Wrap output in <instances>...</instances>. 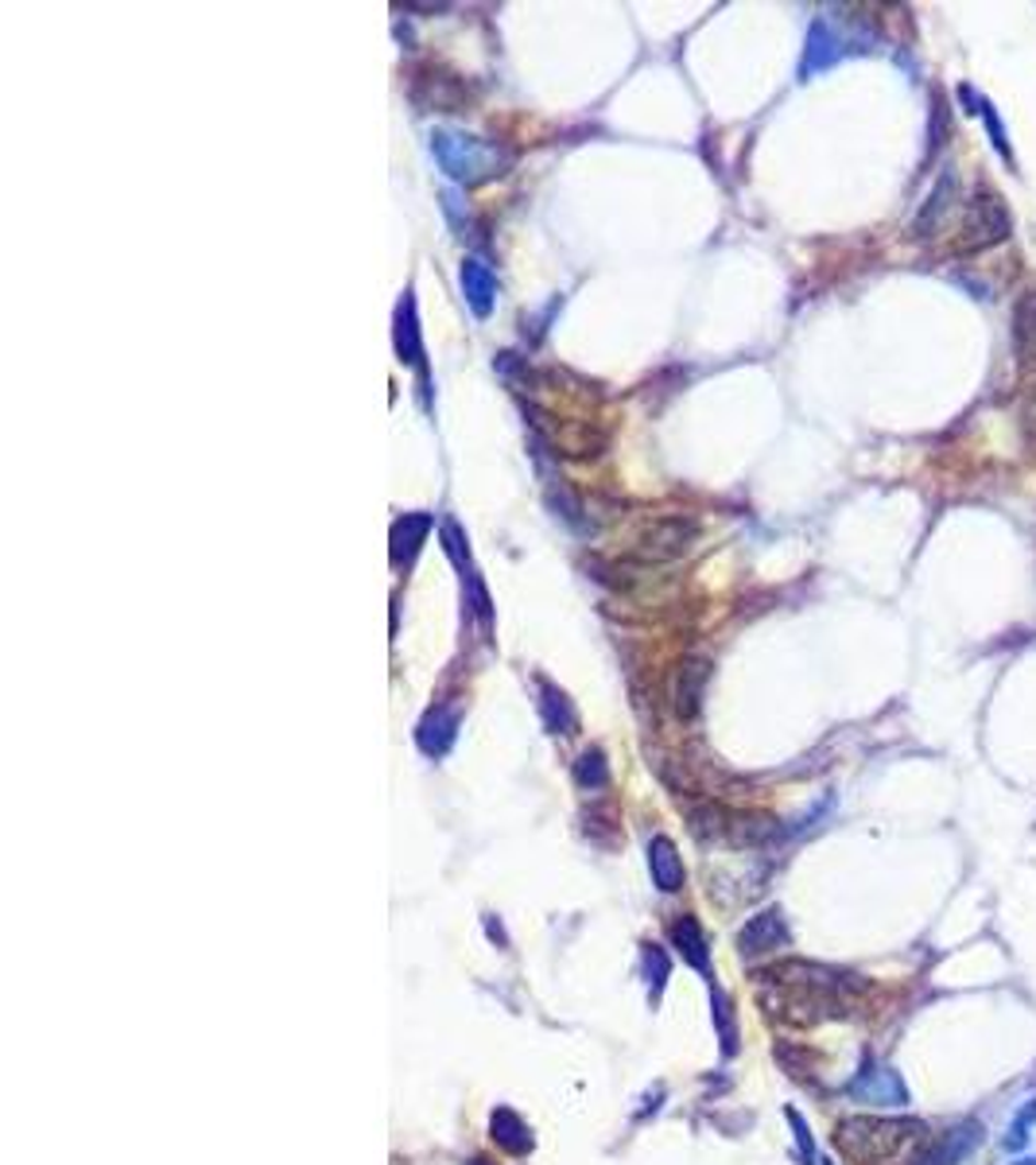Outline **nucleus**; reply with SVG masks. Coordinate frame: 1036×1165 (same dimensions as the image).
Returning a JSON list of instances; mask_svg holds the SVG:
<instances>
[{"label": "nucleus", "instance_id": "9b49d317", "mask_svg": "<svg viewBox=\"0 0 1036 1165\" xmlns=\"http://www.w3.org/2000/svg\"><path fill=\"white\" fill-rule=\"evenodd\" d=\"M462 295H466L470 311H474L477 320H485L489 311H494V300H497V277L489 272V265L477 257H466L462 260Z\"/></svg>", "mask_w": 1036, "mask_h": 1165}, {"label": "nucleus", "instance_id": "1a4fd4ad", "mask_svg": "<svg viewBox=\"0 0 1036 1165\" xmlns=\"http://www.w3.org/2000/svg\"><path fill=\"white\" fill-rule=\"evenodd\" d=\"M454 738H459V707H431L416 727V747L427 758H443L454 747Z\"/></svg>", "mask_w": 1036, "mask_h": 1165}, {"label": "nucleus", "instance_id": "f257e3e1", "mask_svg": "<svg viewBox=\"0 0 1036 1165\" xmlns=\"http://www.w3.org/2000/svg\"><path fill=\"white\" fill-rule=\"evenodd\" d=\"M431 152L439 168L454 179V183H485V179H497L513 168V152L502 144H489L482 136L454 133V128H435L431 133Z\"/></svg>", "mask_w": 1036, "mask_h": 1165}, {"label": "nucleus", "instance_id": "6e6552de", "mask_svg": "<svg viewBox=\"0 0 1036 1165\" xmlns=\"http://www.w3.org/2000/svg\"><path fill=\"white\" fill-rule=\"evenodd\" d=\"M1013 350H1017L1021 381L1036 385V292H1025L1013 311Z\"/></svg>", "mask_w": 1036, "mask_h": 1165}, {"label": "nucleus", "instance_id": "423d86ee", "mask_svg": "<svg viewBox=\"0 0 1036 1165\" xmlns=\"http://www.w3.org/2000/svg\"><path fill=\"white\" fill-rule=\"evenodd\" d=\"M982 1139H987L982 1123L967 1119V1123H959V1127H951L947 1134H939V1142L928 1150V1154H920L916 1165H959V1162H967L978 1146H982Z\"/></svg>", "mask_w": 1036, "mask_h": 1165}, {"label": "nucleus", "instance_id": "39448f33", "mask_svg": "<svg viewBox=\"0 0 1036 1165\" xmlns=\"http://www.w3.org/2000/svg\"><path fill=\"white\" fill-rule=\"evenodd\" d=\"M788 944V925L780 909H765V914L750 917L745 929L737 932V952L742 956H765V952H777Z\"/></svg>", "mask_w": 1036, "mask_h": 1165}, {"label": "nucleus", "instance_id": "a878e982", "mask_svg": "<svg viewBox=\"0 0 1036 1165\" xmlns=\"http://www.w3.org/2000/svg\"><path fill=\"white\" fill-rule=\"evenodd\" d=\"M470 1165H489V1162H470Z\"/></svg>", "mask_w": 1036, "mask_h": 1165}, {"label": "nucleus", "instance_id": "9d476101", "mask_svg": "<svg viewBox=\"0 0 1036 1165\" xmlns=\"http://www.w3.org/2000/svg\"><path fill=\"white\" fill-rule=\"evenodd\" d=\"M707 661L699 657H687V661L676 664V676H672V707H676L679 719H691L699 712V699H702V684H707Z\"/></svg>", "mask_w": 1036, "mask_h": 1165}, {"label": "nucleus", "instance_id": "a211bd4d", "mask_svg": "<svg viewBox=\"0 0 1036 1165\" xmlns=\"http://www.w3.org/2000/svg\"><path fill=\"white\" fill-rule=\"evenodd\" d=\"M835 59H838V40L831 35V24L827 20H815V24H811V35H808V55H803V75L823 70Z\"/></svg>", "mask_w": 1036, "mask_h": 1165}, {"label": "nucleus", "instance_id": "393cba45", "mask_svg": "<svg viewBox=\"0 0 1036 1165\" xmlns=\"http://www.w3.org/2000/svg\"><path fill=\"white\" fill-rule=\"evenodd\" d=\"M1017 1165H1036V1157H1021V1162Z\"/></svg>", "mask_w": 1036, "mask_h": 1165}, {"label": "nucleus", "instance_id": "4468645a", "mask_svg": "<svg viewBox=\"0 0 1036 1165\" xmlns=\"http://www.w3.org/2000/svg\"><path fill=\"white\" fill-rule=\"evenodd\" d=\"M431 525H435L431 513H404L393 525V563H408L419 552L424 537L431 533Z\"/></svg>", "mask_w": 1036, "mask_h": 1165}, {"label": "nucleus", "instance_id": "ddd939ff", "mask_svg": "<svg viewBox=\"0 0 1036 1165\" xmlns=\"http://www.w3.org/2000/svg\"><path fill=\"white\" fill-rule=\"evenodd\" d=\"M649 871H652L656 889H664V894L684 889V859H679L676 843H672L668 836H656L649 843Z\"/></svg>", "mask_w": 1036, "mask_h": 1165}, {"label": "nucleus", "instance_id": "dca6fc26", "mask_svg": "<svg viewBox=\"0 0 1036 1165\" xmlns=\"http://www.w3.org/2000/svg\"><path fill=\"white\" fill-rule=\"evenodd\" d=\"M489 1134H494V1142L502 1150H509V1154H525V1150H532V1131L525 1127V1119L517 1116V1111H509V1107H497L494 1119H489Z\"/></svg>", "mask_w": 1036, "mask_h": 1165}, {"label": "nucleus", "instance_id": "aec40b11", "mask_svg": "<svg viewBox=\"0 0 1036 1165\" xmlns=\"http://www.w3.org/2000/svg\"><path fill=\"white\" fill-rule=\"evenodd\" d=\"M443 548H447V556H451V560H454V568L462 571V579H466L470 571H474V568H470L466 533H462V528H459V520H451V517L443 520Z\"/></svg>", "mask_w": 1036, "mask_h": 1165}, {"label": "nucleus", "instance_id": "f8f14e48", "mask_svg": "<svg viewBox=\"0 0 1036 1165\" xmlns=\"http://www.w3.org/2000/svg\"><path fill=\"white\" fill-rule=\"evenodd\" d=\"M393 343H396V358H401L404 366L424 369V338H419V320H416V300H412V292H404V300L396 303Z\"/></svg>", "mask_w": 1036, "mask_h": 1165}, {"label": "nucleus", "instance_id": "f03ea898", "mask_svg": "<svg viewBox=\"0 0 1036 1165\" xmlns=\"http://www.w3.org/2000/svg\"><path fill=\"white\" fill-rule=\"evenodd\" d=\"M928 1139V1127L920 1119H874V1116H854L846 1123H838L835 1142L843 1154H851L854 1162H886L897 1150L912 1146V1142Z\"/></svg>", "mask_w": 1036, "mask_h": 1165}, {"label": "nucleus", "instance_id": "7ed1b4c3", "mask_svg": "<svg viewBox=\"0 0 1036 1165\" xmlns=\"http://www.w3.org/2000/svg\"><path fill=\"white\" fill-rule=\"evenodd\" d=\"M1005 237H1010V210L1002 206L998 194L982 191L967 202V214H962V226L955 234L951 249L959 257H970V253L990 249V245L1005 242Z\"/></svg>", "mask_w": 1036, "mask_h": 1165}, {"label": "nucleus", "instance_id": "4be33fe9", "mask_svg": "<svg viewBox=\"0 0 1036 1165\" xmlns=\"http://www.w3.org/2000/svg\"><path fill=\"white\" fill-rule=\"evenodd\" d=\"M714 1026H719V1041H722V1053H734L737 1049V1026H734V1015H730V1002L722 990H714Z\"/></svg>", "mask_w": 1036, "mask_h": 1165}, {"label": "nucleus", "instance_id": "f3484780", "mask_svg": "<svg viewBox=\"0 0 1036 1165\" xmlns=\"http://www.w3.org/2000/svg\"><path fill=\"white\" fill-rule=\"evenodd\" d=\"M672 944H676V952L684 956V964H691L695 972H707V937H702L699 921L695 917H679L676 925H672Z\"/></svg>", "mask_w": 1036, "mask_h": 1165}, {"label": "nucleus", "instance_id": "2eb2a0df", "mask_svg": "<svg viewBox=\"0 0 1036 1165\" xmlns=\"http://www.w3.org/2000/svg\"><path fill=\"white\" fill-rule=\"evenodd\" d=\"M540 715H543V727L552 730V735H571V730L578 727V715H575V707H571L567 692H560V687L548 684V680L540 684Z\"/></svg>", "mask_w": 1036, "mask_h": 1165}, {"label": "nucleus", "instance_id": "6ab92c4d", "mask_svg": "<svg viewBox=\"0 0 1036 1165\" xmlns=\"http://www.w3.org/2000/svg\"><path fill=\"white\" fill-rule=\"evenodd\" d=\"M575 781L583 788H606V785H610V765H606L603 750H583V754H578Z\"/></svg>", "mask_w": 1036, "mask_h": 1165}, {"label": "nucleus", "instance_id": "b1692460", "mask_svg": "<svg viewBox=\"0 0 1036 1165\" xmlns=\"http://www.w3.org/2000/svg\"><path fill=\"white\" fill-rule=\"evenodd\" d=\"M788 1123H792V1131H796V1146H800L803 1162H815V1142H811L808 1123H803V1119L796 1116V1111H788Z\"/></svg>", "mask_w": 1036, "mask_h": 1165}, {"label": "nucleus", "instance_id": "0eeeda50", "mask_svg": "<svg viewBox=\"0 0 1036 1165\" xmlns=\"http://www.w3.org/2000/svg\"><path fill=\"white\" fill-rule=\"evenodd\" d=\"M695 540V525L684 517H668V520H652L644 528L641 537V552L652 556V560H672V556H684Z\"/></svg>", "mask_w": 1036, "mask_h": 1165}, {"label": "nucleus", "instance_id": "412c9836", "mask_svg": "<svg viewBox=\"0 0 1036 1165\" xmlns=\"http://www.w3.org/2000/svg\"><path fill=\"white\" fill-rule=\"evenodd\" d=\"M951 187H955V183H951V176H944V183H939L936 191H932L928 206H924V214H920V222H916V237H928V229L936 226L939 219H944L947 199H951Z\"/></svg>", "mask_w": 1036, "mask_h": 1165}, {"label": "nucleus", "instance_id": "20e7f679", "mask_svg": "<svg viewBox=\"0 0 1036 1165\" xmlns=\"http://www.w3.org/2000/svg\"><path fill=\"white\" fill-rule=\"evenodd\" d=\"M851 1096L862 1104H878V1107H904L909 1104V1088L904 1080L886 1065H862V1073L851 1080Z\"/></svg>", "mask_w": 1036, "mask_h": 1165}, {"label": "nucleus", "instance_id": "5701e85b", "mask_svg": "<svg viewBox=\"0 0 1036 1165\" xmlns=\"http://www.w3.org/2000/svg\"><path fill=\"white\" fill-rule=\"evenodd\" d=\"M1033 1127H1036V1099H1028V1104H1021L1017 1116H1013L1010 1134H1005V1146L1021 1150L1028 1142V1134H1033Z\"/></svg>", "mask_w": 1036, "mask_h": 1165}]
</instances>
